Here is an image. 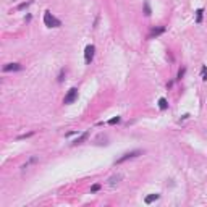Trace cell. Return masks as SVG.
<instances>
[{
	"instance_id": "cell-1",
	"label": "cell",
	"mask_w": 207,
	"mask_h": 207,
	"mask_svg": "<svg viewBox=\"0 0 207 207\" xmlns=\"http://www.w3.org/2000/svg\"><path fill=\"white\" fill-rule=\"evenodd\" d=\"M44 23H46V26H49V28H60L62 26V21L57 20L50 12L44 13Z\"/></svg>"
},
{
	"instance_id": "cell-2",
	"label": "cell",
	"mask_w": 207,
	"mask_h": 207,
	"mask_svg": "<svg viewBox=\"0 0 207 207\" xmlns=\"http://www.w3.org/2000/svg\"><path fill=\"white\" fill-rule=\"evenodd\" d=\"M141 154H142V150H131V152H126V154H123L120 159H118L117 164H123V162L129 160V159H134V157H138V155H141Z\"/></svg>"
},
{
	"instance_id": "cell-3",
	"label": "cell",
	"mask_w": 207,
	"mask_h": 207,
	"mask_svg": "<svg viewBox=\"0 0 207 207\" xmlns=\"http://www.w3.org/2000/svg\"><path fill=\"white\" fill-rule=\"evenodd\" d=\"M76 99H78V89H76V87H71V89L68 91V94L65 95L63 104H73Z\"/></svg>"
},
{
	"instance_id": "cell-4",
	"label": "cell",
	"mask_w": 207,
	"mask_h": 207,
	"mask_svg": "<svg viewBox=\"0 0 207 207\" xmlns=\"http://www.w3.org/2000/svg\"><path fill=\"white\" fill-rule=\"evenodd\" d=\"M94 52H95V47L92 46V44L84 49V60H86V63H91L92 62V58H94Z\"/></svg>"
},
{
	"instance_id": "cell-5",
	"label": "cell",
	"mask_w": 207,
	"mask_h": 207,
	"mask_svg": "<svg viewBox=\"0 0 207 207\" xmlns=\"http://www.w3.org/2000/svg\"><path fill=\"white\" fill-rule=\"evenodd\" d=\"M20 70H21L20 63H8L3 66V71H20Z\"/></svg>"
},
{
	"instance_id": "cell-6",
	"label": "cell",
	"mask_w": 207,
	"mask_h": 207,
	"mask_svg": "<svg viewBox=\"0 0 207 207\" xmlns=\"http://www.w3.org/2000/svg\"><path fill=\"white\" fill-rule=\"evenodd\" d=\"M89 138V131H86V133H83V134L79 136V138H76L75 141H73V146H78V144H83L86 139Z\"/></svg>"
},
{
	"instance_id": "cell-7",
	"label": "cell",
	"mask_w": 207,
	"mask_h": 207,
	"mask_svg": "<svg viewBox=\"0 0 207 207\" xmlns=\"http://www.w3.org/2000/svg\"><path fill=\"white\" fill-rule=\"evenodd\" d=\"M121 178H123L121 175H115V176H112V178L109 180V184H110V186H115V184L120 183V180H121Z\"/></svg>"
},
{
	"instance_id": "cell-8",
	"label": "cell",
	"mask_w": 207,
	"mask_h": 207,
	"mask_svg": "<svg viewBox=\"0 0 207 207\" xmlns=\"http://www.w3.org/2000/svg\"><path fill=\"white\" fill-rule=\"evenodd\" d=\"M159 107H160V110H167V109H168V102H167V99H165V97L159 99Z\"/></svg>"
},
{
	"instance_id": "cell-9",
	"label": "cell",
	"mask_w": 207,
	"mask_h": 207,
	"mask_svg": "<svg viewBox=\"0 0 207 207\" xmlns=\"http://www.w3.org/2000/svg\"><path fill=\"white\" fill-rule=\"evenodd\" d=\"M160 197V194H150V196H147L144 201H146V204H150V202H154V201H157V199Z\"/></svg>"
},
{
	"instance_id": "cell-10",
	"label": "cell",
	"mask_w": 207,
	"mask_h": 207,
	"mask_svg": "<svg viewBox=\"0 0 207 207\" xmlns=\"http://www.w3.org/2000/svg\"><path fill=\"white\" fill-rule=\"evenodd\" d=\"M164 31H165V28H157V29H152V32H150V37H152V36H159V34H162Z\"/></svg>"
},
{
	"instance_id": "cell-11",
	"label": "cell",
	"mask_w": 207,
	"mask_h": 207,
	"mask_svg": "<svg viewBox=\"0 0 207 207\" xmlns=\"http://www.w3.org/2000/svg\"><path fill=\"white\" fill-rule=\"evenodd\" d=\"M144 15H146V16H150V7H149V2H144Z\"/></svg>"
},
{
	"instance_id": "cell-12",
	"label": "cell",
	"mask_w": 207,
	"mask_h": 207,
	"mask_svg": "<svg viewBox=\"0 0 207 207\" xmlns=\"http://www.w3.org/2000/svg\"><path fill=\"white\" fill-rule=\"evenodd\" d=\"M196 13H197V18H196V21H197V23H201V21H202V13H204V12H202V8H199Z\"/></svg>"
},
{
	"instance_id": "cell-13",
	"label": "cell",
	"mask_w": 207,
	"mask_h": 207,
	"mask_svg": "<svg viewBox=\"0 0 207 207\" xmlns=\"http://www.w3.org/2000/svg\"><path fill=\"white\" fill-rule=\"evenodd\" d=\"M121 118L120 117H113L112 120H109V125H115V123H118V121H120Z\"/></svg>"
},
{
	"instance_id": "cell-14",
	"label": "cell",
	"mask_w": 207,
	"mask_h": 207,
	"mask_svg": "<svg viewBox=\"0 0 207 207\" xmlns=\"http://www.w3.org/2000/svg\"><path fill=\"white\" fill-rule=\"evenodd\" d=\"M99 189H101V184H92V188H91V193H97Z\"/></svg>"
},
{
	"instance_id": "cell-15",
	"label": "cell",
	"mask_w": 207,
	"mask_h": 207,
	"mask_svg": "<svg viewBox=\"0 0 207 207\" xmlns=\"http://www.w3.org/2000/svg\"><path fill=\"white\" fill-rule=\"evenodd\" d=\"M202 79L207 81V66H202Z\"/></svg>"
},
{
	"instance_id": "cell-16",
	"label": "cell",
	"mask_w": 207,
	"mask_h": 207,
	"mask_svg": "<svg viewBox=\"0 0 207 207\" xmlns=\"http://www.w3.org/2000/svg\"><path fill=\"white\" fill-rule=\"evenodd\" d=\"M184 71H186L184 68H183V70H180V73H178V79H181V78L184 76Z\"/></svg>"
},
{
	"instance_id": "cell-17",
	"label": "cell",
	"mask_w": 207,
	"mask_h": 207,
	"mask_svg": "<svg viewBox=\"0 0 207 207\" xmlns=\"http://www.w3.org/2000/svg\"><path fill=\"white\" fill-rule=\"evenodd\" d=\"M28 5H31V2H26V3H21V5H20V7H18V8H20V10H21V8H26V7H28Z\"/></svg>"
}]
</instances>
